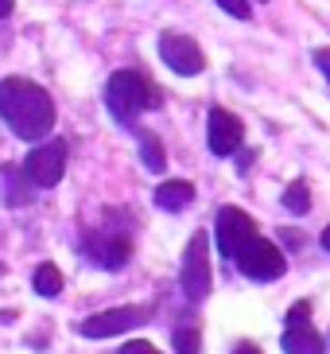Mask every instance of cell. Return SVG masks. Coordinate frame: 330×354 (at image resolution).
<instances>
[{
  "label": "cell",
  "instance_id": "1",
  "mask_svg": "<svg viewBox=\"0 0 330 354\" xmlns=\"http://www.w3.org/2000/svg\"><path fill=\"white\" fill-rule=\"evenodd\" d=\"M0 117L20 140H43L55 129V102L31 78H0Z\"/></svg>",
  "mask_w": 330,
  "mask_h": 354
},
{
  "label": "cell",
  "instance_id": "2",
  "mask_svg": "<svg viewBox=\"0 0 330 354\" xmlns=\"http://www.w3.org/2000/svg\"><path fill=\"white\" fill-rule=\"evenodd\" d=\"M105 105H109V113L121 125H133L140 109H155L159 105V90L140 71H117L105 82Z\"/></svg>",
  "mask_w": 330,
  "mask_h": 354
},
{
  "label": "cell",
  "instance_id": "3",
  "mask_svg": "<svg viewBox=\"0 0 330 354\" xmlns=\"http://www.w3.org/2000/svg\"><path fill=\"white\" fill-rule=\"evenodd\" d=\"M179 284H183L186 300H206V296H210L214 277H210V241H206V234H202V230H198V234H191V241H186Z\"/></svg>",
  "mask_w": 330,
  "mask_h": 354
},
{
  "label": "cell",
  "instance_id": "4",
  "mask_svg": "<svg viewBox=\"0 0 330 354\" xmlns=\"http://www.w3.org/2000/svg\"><path fill=\"white\" fill-rule=\"evenodd\" d=\"M152 319V308H140V304H124V308H109V312H97L90 319L78 323V331L86 339H113V335H124L133 327H144Z\"/></svg>",
  "mask_w": 330,
  "mask_h": 354
},
{
  "label": "cell",
  "instance_id": "5",
  "mask_svg": "<svg viewBox=\"0 0 330 354\" xmlns=\"http://www.w3.org/2000/svg\"><path fill=\"white\" fill-rule=\"evenodd\" d=\"M284 354H322L327 343H322V335L315 331V323H311V304L307 300H295L288 312V327H284Z\"/></svg>",
  "mask_w": 330,
  "mask_h": 354
},
{
  "label": "cell",
  "instance_id": "6",
  "mask_svg": "<svg viewBox=\"0 0 330 354\" xmlns=\"http://www.w3.org/2000/svg\"><path fill=\"white\" fill-rule=\"evenodd\" d=\"M233 261H237V269L245 272L249 281H276L280 272H284V253L269 238H249L245 250Z\"/></svg>",
  "mask_w": 330,
  "mask_h": 354
},
{
  "label": "cell",
  "instance_id": "7",
  "mask_svg": "<svg viewBox=\"0 0 330 354\" xmlns=\"http://www.w3.org/2000/svg\"><path fill=\"white\" fill-rule=\"evenodd\" d=\"M159 59H164L175 74H183V78H195V74L206 71L202 47H198L191 35H179V32H164V35H159Z\"/></svg>",
  "mask_w": 330,
  "mask_h": 354
},
{
  "label": "cell",
  "instance_id": "8",
  "mask_svg": "<svg viewBox=\"0 0 330 354\" xmlns=\"http://www.w3.org/2000/svg\"><path fill=\"white\" fill-rule=\"evenodd\" d=\"M23 171L31 176L35 187H55L66 171V140H47V145L31 148L23 160Z\"/></svg>",
  "mask_w": 330,
  "mask_h": 354
},
{
  "label": "cell",
  "instance_id": "9",
  "mask_svg": "<svg viewBox=\"0 0 330 354\" xmlns=\"http://www.w3.org/2000/svg\"><path fill=\"white\" fill-rule=\"evenodd\" d=\"M249 238H257V222L249 218L245 210L241 207L217 210V250H222V257H237Z\"/></svg>",
  "mask_w": 330,
  "mask_h": 354
},
{
  "label": "cell",
  "instance_id": "10",
  "mask_svg": "<svg viewBox=\"0 0 330 354\" xmlns=\"http://www.w3.org/2000/svg\"><path fill=\"white\" fill-rule=\"evenodd\" d=\"M82 250L93 265H101V269H121V265H128V257H133V241H128V234L101 230V234H86Z\"/></svg>",
  "mask_w": 330,
  "mask_h": 354
},
{
  "label": "cell",
  "instance_id": "11",
  "mask_svg": "<svg viewBox=\"0 0 330 354\" xmlns=\"http://www.w3.org/2000/svg\"><path fill=\"white\" fill-rule=\"evenodd\" d=\"M206 140H210V152H214V156H233V152L241 148V140H245L241 117H233L229 109H210Z\"/></svg>",
  "mask_w": 330,
  "mask_h": 354
},
{
  "label": "cell",
  "instance_id": "12",
  "mask_svg": "<svg viewBox=\"0 0 330 354\" xmlns=\"http://www.w3.org/2000/svg\"><path fill=\"white\" fill-rule=\"evenodd\" d=\"M31 198H35V183H31L28 171L16 164L0 167V203L4 207H28Z\"/></svg>",
  "mask_w": 330,
  "mask_h": 354
},
{
  "label": "cell",
  "instance_id": "13",
  "mask_svg": "<svg viewBox=\"0 0 330 354\" xmlns=\"http://www.w3.org/2000/svg\"><path fill=\"white\" fill-rule=\"evenodd\" d=\"M195 203V183H186V179H167L155 187V207L159 210H183Z\"/></svg>",
  "mask_w": 330,
  "mask_h": 354
},
{
  "label": "cell",
  "instance_id": "14",
  "mask_svg": "<svg viewBox=\"0 0 330 354\" xmlns=\"http://www.w3.org/2000/svg\"><path fill=\"white\" fill-rule=\"evenodd\" d=\"M140 160H144L148 171H164L167 167V156H164V145L155 133H140Z\"/></svg>",
  "mask_w": 330,
  "mask_h": 354
},
{
  "label": "cell",
  "instance_id": "15",
  "mask_svg": "<svg viewBox=\"0 0 330 354\" xmlns=\"http://www.w3.org/2000/svg\"><path fill=\"white\" fill-rule=\"evenodd\" d=\"M31 288L39 292V296H59V292H62V272L55 269L51 261H47V265H39V269H35V277H31Z\"/></svg>",
  "mask_w": 330,
  "mask_h": 354
},
{
  "label": "cell",
  "instance_id": "16",
  "mask_svg": "<svg viewBox=\"0 0 330 354\" xmlns=\"http://www.w3.org/2000/svg\"><path fill=\"white\" fill-rule=\"evenodd\" d=\"M284 207H288L291 214H307V210H311V191H307L303 179H295V183L284 191Z\"/></svg>",
  "mask_w": 330,
  "mask_h": 354
},
{
  "label": "cell",
  "instance_id": "17",
  "mask_svg": "<svg viewBox=\"0 0 330 354\" xmlns=\"http://www.w3.org/2000/svg\"><path fill=\"white\" fill-rule=\"evenodd\" d=\"M171 343H175V354H202V335H198V327H179Z\"/></svg>",
  "mask_w": 330,
  "mask_h": 354
},
{
  "label": "cell",
  "instance_id": "18",
  "mask_svg": "<svg viewBox=\"0 0 330 354\" xmlns=\"http://www.w3.org/2000/svg\"><path fill=\"white\" fill-rule=\"evenodd\" d=\"M214 4H217L222 12H229L233 20H249V16H253V8H249V0H214Z\"/></svg>",
  "mask_w": 330,
  "mask_h": 354
},
{
  "label": "cell",
  "instance_id": "19",
  "mask_svg": "<svg viewBox=\"0 0 330 354\" xmlns=\"http://www.w3.org/2000/svg\"><path fill=\"white\" fill-rule=\"evenodd\" d=\"M121 354H164V351H155L152 343H144V339H133V343H124Z\"/></svg>",
  "mask_w": 330,
  "mask_h": 354
},
{
  "label": "cell",
  "instance_id": "20",
  "mask_svg": "<svg viewBox=\"0 0 330 354\" xmlns=\"http://www.w3.org/2000/svg\"><path fill=\"white\" fill-rule=\"evenodd\" d=\"M311 59H315V66H319V71L330 78V47H319V51L311 55Z\"/></svg>",
  "mask_w": 330,
  "mask_h": 354
},
{
  "label": "cell",
  "instance_id": "21",
  "mask_svg": "<svg viewBox=\"0 0 330 354\" xmlns=\"http://www.w3.org/2000/svg\"><path fill=\"white\" fill-rule=\"evenodd\" d=\"M233 354H264V351H260V346H253V343H237V346H233Z\"/></svg>",
  "mask_w": 330,
  "mask_h": 354
},
{
  "label": "cell",
  "instance_id": "22",
  "mask_svg": "<svg viewBox=\"0 0 330 354\" xmlns=\"http://www.w3.org/2000/svg\"><path fill=\"white\" fill-rule=\"evenodd\" d=\"M12 4H16V0H0V20H4V16L12 12Z\"/></svg>",
  "mask_w": 330,
  "mask_h": 354
},
{
  "label": "cell",
  "instance_id": "23",
  "mask_svg": "<svg viewBox=\"0 0 330 354\" xmlns=\"http://www.w3.org/2000/svg\"><path fill=\"white\" fill-rule=\"evenodd\" d=\"M319 245H322V250H327V253H330V226H327V230H322V238H319Z\"/></svg>",
  "mask_w": 330,
  "mask_h": 354
},
{
  "label": "cell",
  "instance_id": "24",
  "mask_svg": "<svg viewBox=\"0 0 330 354\" xmlns=\"http://www.w3.org/2000/svg\"><path fill=\"white\" fill-rule=\"evenodd\" d=\"M0 272H4V265H0Z\"/></svg>",
  "mask_w": 330,
  "mask_h": 354
}]
</instances>
